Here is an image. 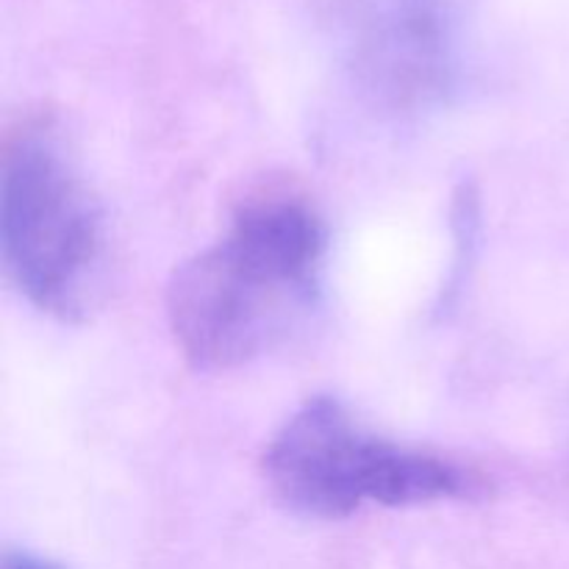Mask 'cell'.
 <instances>
[{
	"label": "cell",
	"instance_id": "cell-1",
	"mask_svg": "<svg viewBox=\"0 0 569 569\" xmlns=\"http://www.w3.org/2000/svg\"><path fill=\"white\" fill-rule=\"evenodd\" d=\"M328 233L287 192L244 200L226 233L183 261L167 289V317L198 370H233L287 342L320 300Z\"/></svg>",
	"mask_w": 569,
	"mask_h": 569
},
{
	"label": "cell",
	"instance_id": "cell-2",
	"mask_svg": "<svg viewBox=\"0 0 569 569\" xmlns=\"http://www.w3.org/2000/svg\"><path fill=\"white\" fill-rule=\"evenodd\" d=\"M106 222L48 120L9 133L0 170V248L14 287L44 315L81 320L106 289Z\"/></svg>",
	"mask_w": 569,
	"mask_h": 569
},
{
	"label": "cell",
	"instance_id": "cell-3",
	"mask_svg": "<svg viewBox=\"0 0 569 569\" xmlns=\"http://www.w3.org/2000/svg\"><path fill=\"white\" fill-rule=\"evenodd\" d=\"M261 467L283 506L317 520L365 506L465 500L481 489L459 461L376 437L333 398L306 400L270 439Z\"/></svg>",
	"mask_w": 569,
	"mask_h": 569
},
{
	"label": "cell",
	"instance_id": "cell-4",
	"mask_svg": "<svg viewBox=\"0 0 569 569\" xmlns=\"http://www.w3.org/2000/svg\"><path fill=\"white\" fill-rule=\"evenodd\" d=\"M356 61L389 106L415 109L437 100L453 70L442 0H367L356 31Z\"/></svg>",
	"mask_w": 569,
	"mask_h": 569
},
{
	"label": "cell",
	"instance_id": "cell-5",
	"mask_svg": "<svg viewBox=\"0 0 569 569\" xmlns=\"http://www.w3.org/2000/svg\"><path fill=\"white\" fill-rule=\"evenodd\" d=\"M3 569H61V567L48 559H39V556L33 553H26V550H14V553L6 556Z\"/></svg>",
	"mask_w": 569,
	"mask_h": 569
}]
</instances>
